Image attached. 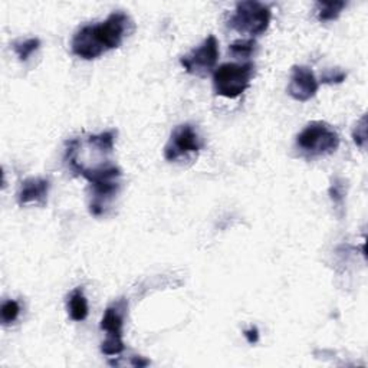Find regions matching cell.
I'll return each mask as SVG.
<instances>
[{
  "label": "cell",
  "instance_id": "obj_5",
  "mask_svg": "<svg viewBox=\"0 0 368 368\" xmlns=\"http://www.w3.org/2000/svg\"><path fill=\"white\" fill-rule=\"evenodd\" d=\"M255 72L254 63L223 64L213 72V88L220 97L234 99L251 85Z\"/></svg>",
  "mask_w": 368,
  "mask_h": 368
},
{
  "label": "cell",
  "instance_id": "obj_9",
  "mask_svg": "<svg viewBox=\"0 0 368 368\" xmlns=\"http://www.w3.org/2000/svg\"><path fill=\"white\" fill-rule=\"evenodd\" d=\"M320 90V81L311 68L295 65L292 67L291 81L288 85V94L299 102H306L317 95Z\"/></svg>",
  "mask_w": 368,
  "mask_h": 368
},
{
  "label": "cell",
  "instance_id": "obj_4",
  "mask_svg": "<svg viewBox=\"0 0 368 368\" xmlns=\"http://www.w3.org/2000/svg\"><path fill=\"white\" fill-rule=\"evenodd\" d=\"M296 147L311 157L332 154L340 147V136L327 122L313 121L298 134Z\"/></svg>",
  "mask_w": 368,
  "mask_h": 368
},
{
  "label": "cell",
  "instance_id": "obj_3",
  "mask_svg": "<svg viewBox=\"0 0 368 368\" xmlns=\"http://www.w3.org/2000/svg\"><path fill=\"white\" fill-rule=\"evenodd\" d=\"M271 19V6L255 2V0H249V2H239L236 5V9L227 25L230 29L243 35H249L254 39L255 36L264 35L268 31Z\"/></svg>",
  "mask_w": 368,
  "mask_h": 368
},
{
  "label": "cell",
  "instance_id": "obj_11",
  "mask_svg": "<svg viewBox=\"0 0 368 368\" xmlns=\"http://www.w3.org/2000/svg\"><path fill=\"white\" fill-rule=\"evenodd\" d=\"M68 313H70V317L72 321L81 323V321L87 320L90 311H88V302H87L82 288H77L71 292V295L68 298Z\"/></svg>",
  "mask_w": 368,
  "mask_h": 368
},
{
  "label": "cell",
  "instance_id": "obj_6",
  "mask_svg": "<svg viewBox=\"0 0 368 368\" xmlns=\"http://www.w3.org/2000/svg\"><path fill=\"white\" fill-rule=\"evenodd\" d=\"M219 60V42L215 35L207 36L190 53L180 58V64L188 74L205 78L216 67Z\"/></svg>",
  "mask_w": 368,
  "mask_h": 368
},
{
  "label": "cell",
  "instance_id": "obj_20",
  "mask_svg": "<svg viewBox=\"0 0 368 368\" xmlns=\"http://www.w3.org/2000/svg\"><path fill=\"white\" fill-rule=\"evenodd\" d=\"M148 364H150V361L144 359L143 357H134L131 361V365H134V367H147Z\"/></svg>",
  "mask_w": 368,
  "mask_h": 368
},
{
  "label": "cell",
  "instance_id": "obj_1",
  "mask_svg": "<svg viewBox=\"0 0 368 368\" xmlns=\"http://www.w3.org/2000/svg\"><path fill=\"white\" fill-rule=\"evenodd\" d=\"M133 21L124 12H114L104 22L82 26L72 38V52L78 58L92 60L111 49L119 48L131 32Z\"/></svg>",
  "mask_w": 368,
  "mask_h": 368
},
{
  "label": "cell",
  "instance_id": "obj_18",
  "mask_svg": "<svg viewBox=\"0 0 368 368\" xmlns=\"http://www.w3.org/2000/svg\"><path fill=\"white\" fill-rule=\"evenodd\" d=\"M330 195H331L332 202L341 203L342 199H344V189H342V186H340V184H338L337 181L332 183V186H331V189H330Z\"/></svg>",
  "mask_w": 368,
  "mask_h": 368
},
{
  "label": "cell",
  "instance_id": "obj_12",
  "mask_svg": "<svg viewBox=\"0 0 368 368\" xmlns=\"http://www.w3.org/2000/svg\"><path fill=\"white\" fill-rule=\"evenodd\" d=\"M345 2H318L317 4V16L321 22H331L338 19L344 8Z\"/></svg>",
  "mask_w": 368,
  "mask_h": 368
},
{
  "label": "cell",
  "instance_id": "obj_19",
  "mask_svg": "<svg viewBox=\"0 0 368 368\" xmlns=\"http://www.w3.org/2000/svg\"><path fill=\"white\" fill-rule=\"evenodd\" d=\"M243 335H244V338L248 340L249 344H256L259 341V331H258L256 327H252V328L247 330L243 332Z\"/></svg>",
  "mask_w": 368,
  "mask_h": 368
},
{
  "label": "cell",
  "instance_id": "obj_7",
  "mask_svg": "<svg viewBox=\"0 0 368 368\" xmlns=\"http://www.w3.org/2000/svg\"><path fill=\"white\" fill-rule=\"evenodd\" d=\"M126 301H118L108 306L102 320L101 330L107 332V340L101 344V352L105 355H118L126 350L122 341V325H124Z\"/></svg>",
  "mask_w": 368,
  "mask_h": 368
},
{
  "label": "cell",
  "instance_id": "obj_17",
  "mask_svg": "<svg viewBox=\"0 0 368 368\" xmlns=\"http://www.w3.org/2000/svg\"><path fill=\"white\" fill-rule=\"evenodd\" d=\"M347 78V74L342 72L341 70H330L321 77L323 84H341Z\"/></svg>",
  "mask_w": 368,
  "mask_h": 368
},
{
  "label": "cell",
  "instance_id": "obj_14",
  "mask_svg": "<svg viewBox=\"0 0 368 368\" xmlns=\"http://www.w3.org/2000/svg\"><path fill=\"white\" fill-rule=\"evenodd\" d=\"M255 48H256V42L252 38L243 39V40L240 39L230 45L229 52L236 58H249L255 52Z\"/></svg>",
  "mask_w": 368,
  "mask_h": 368
},
{
  "label": "cell",
  "instance_id": "obj_8",
  "mask_svg": "<svg viewBox=\"0 0 368 368\" xmlns=\"http://www.w3.org/2000/svg\"><path fill=\"white\" fill-rule=\"evenodd\" d=\"M202 140L190 124H181L175 127L171 137L164 147V158L167 161H177L178 158L199 153L202 150Z\"/></svg>",
  "mask_w": 368,
  "mask_h": 368
},
{
  "label": "cell",
  "instance_id": "obj_13",
  "mask_svg": "<svg viewBox=\"0 0 368 368\" xmlns=\"http://www.w3.org/2000/svg\"><path fill=\"white\" fill-rule=\"evenodd\" d=\"M40 46V40L38 38H29L26 40H18L13 42L12 48L15 50V53L18 55L21 63H26V60L39 49Z\"/></svg>",
  "mask_w": 368,
  "mask_h": 368
},
{
  "label": "cell",
  "instance_id": "obj_2",
  "mask_svg": "<svg viewBox=\"0 0 368 368\" xmlns=\"http://www.w3.org/2000/svg\"><path fill=\"white\" fill-rule=\"evenodd\" d=\"M87 178L91 184V202H90V213L92 216H102L108 203L115 197L119 190V178L121 170L114 164H102L94 168H84L78 173Z\"/></svg>",
  "mask_w": 368,
  "mask_h": 368
},
{
  "label": "cell",
  "instance_id": "obj_10",
  "mask_svg": "<svg viewBox=\"0 0 368 368\" xmlns=\"http://www.w3.org/2000/svg\"><path fill=\"white\" fill-rule=\"evenodd\" d=\"M49 193V181L40 177H31L25 180L18 193V203L21 206H26L29 203H40L46 202Z\"/></svg>",
  "mask_w": 368,
  "mask_h": 368
},
{
  "label": "cell",
  "instance_id": "obj_15",
  "mask_svg": "<svg viewBox=\"0 0 368 368\" xmlns=\"http://www.w3.org/2000/svg\"><path fill=\"white\" fill-rule=\"evenodd\" d=\"M21 306L15 299H8L2 303V310H0V315H2V324L9 325L15 323L19 317Z\"/></svg>",
  "mask_w": 368,
  "mask_h": 368
},
{
  "label": "cell",
  "instance_id": "obj_16",
  "mask_svg": "<svg viewBox=\"0 0 368 368\" xmlns=\"http://www.w3.org/2000/svg\"><path fill=\"white\" fill-rule=\"evenodd\" d=\"M352 139H354V143L359 148L365 147V141H367V121H365V115H362L361 121L357 124V127H355V130L352 133Z\"/></svg>",
  "mask_w": 368,
  "mask_h": 368
}]
</instances>
